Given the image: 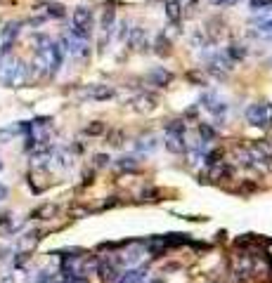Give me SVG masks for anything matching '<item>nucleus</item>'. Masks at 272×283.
Listing matches in <instances>:
<instances>
[{
    "label": "nucleus",
    "mask_w": 272,
    "mask_h": 283,
    "mask_svg": "<svg viewBox=\"0 0 272 283\" xmlns=\"http://www.w3.org/2000/svg\"><path fill=\"white\" fill-rule=\"evenodd\" d=\"M26 80V64L14 57H0V83L7 87H19Z\"/></svg>",
    "instance_id": "nucleus-1"
},
{
    "label": "nucleus",
    "mask_w": 272,
    "mask_h": 283,
    "mask_svg": "<svg viewBox=\"0 0 272 283\" xmlns=\"http://www.w3.org/2000/svg\"><path fill=\"white\" fill-rule=\"evenodd\" d=\"M166 149L173 151V154H180L185 149V125L180 121H173V123L166 125Z\"/></svg>",
    "instance_id": "nucleus-2"
},
{
    "label": "nucleus",
    "mask_w": 272,
    "mask_h": 283,
    "mask_svg": "<svg viewBox=\"0 0 272 283\" xmlns=\"http://www.w3.org/2000/svg\"><path fill=\"white\" fill-rule=\"evenodd\" d=\"M246 121L251 125H258V128L272 125V106H267V104H251L246 109Z\"/></svg>",
    "instance_id": "nucleus-3"
},
{
    "label": "nucleus",
    "mask_w": 272,
    "mask_h": 283,
    "mask_svg": "<svg viewBox=\"0 0 272 283\" xmlns=\"http://www.w3.org/2000/svg\"><path fill=\"white\" fill-rule=\"evenodd\" d=\"M147 281V269H142V267H128V269L118 276L116 283H144Z\"/></svg>",
    "instance_id": "nucleus-4"
},
{
    "label": "nucleus",
    "mask_w": 272,
    "mask_h": 283,
    "mask_svg": "<svg viewBox=\"0 0 272 283\" xmlns=\"http://www.w3.org/2000/svg\"><path fill=\"white\" fill-rule=\"evenodd\" d=\"M204 106H206V109H208L216 118H220V121H223L225 113H227V106H225L223 102H218L213 95H206V97H204Z\"/></svg>",
    "instance_id": "nucleus-5"
},
{
    "label": "nucleus",
    "mask_w": 272,
    "mask_h": 283,
    "mask_svg": "<svg viewBox=\"0 0 272 283\" xmlns=\"http://www.w3.org/2000/svg\"><path fill=\"white\" fill-rule=\"evenodd\" d=\"M38 239H40V234H38V231H31V234H26L24 239H22L19 248H22V250H31V248L38 243Z\"/></svg>",
    "instance_id": "nucleus-6"
},
{
    "label": "nucleus",
    "mask_w": 272,
    "mask_h": 283,
    "mask_svg": "<svg viewBox=\"0 0 272 283\" xmlns=\"http://www.w3.org/2000/svg\"><path fill=\"white\" fill-rule=\"evenodd\" d=\"M166 14L171 21H178L180 17V3L178 0H166Z\"/></svg>",
    "instance_id": "nucleus-7"
},
{
    "label": "nucleus",
    "mask_w": 272,
    "mask_h": 283,
    "mask_svg": "<svg viewBox=\"0 0 272 283\" xmlns=\"http://www.w3.org/2000/svg\"><path fill=\"white\" fill-rule=\"evenodd\" d=\"M17 31H19V21H10V24L3 29V38H5V43H10V40L17 36Z\"/></svg>",
    "instance_id": "nucleus-8"
},
{
    "label": "nucleus",
    "mask_w": 272,
    "mask_h": 283,
    "mask_svg": "<svg viewBox=\"0 0 272 283\" xmlns=\"http://www.w3.org/2000/svg\"><path fill=\"white\" fill-rule=\"evenodd\" d=\"M55 210H57L55 205H43L40 210H36V213H33V217H40V220H43V217H50V215H52Z\"/></svg>",
    "instance_id": "nucleus-9"
},
{
    "label": "nucleus",
    "mask_w": 272,
    "mask_h": 283,
    "mask_svg": "<svg viewBox=\"0 0 272 283\" xmlns=\"http://www.w3.org/2000/svg\"><path fill=\"white\" fill-rule=\"evenodd\" d=\"M86 132H88V135H97V132H102V125H90Z\"/></svg>",
    "instance_id": "nucleus-10"
},
{
    "label": "nucleus",
    "mask_w": 272,
    "mask_h": 283,
    "mask_svg": "<svg viewBox=\"0 0 272 283\" xmlns=\"http://www.w3.org/2000/svg\"><path fill=\"white\" fill-rule=\"evenodd\" d=\"M7 194H10V191H7V186L0 184V201H3V198H7Z\"/></svg>",
    "instance_id": "nucleus-11"
},
{
    "label": "nucleus",
    "mask_w": 272,
    "mask_h": 283,
    "mask_svg": "<svg viewBox=\"0 0 272 283\" xmlns=\"http://www.w3.org/2000/svg\"><path fill=\"white\" fill-rule=\"evenodd\" d=\"M260 29H263V31H272V21H265V24H260Z\"/></svg>",
    "instance_id": "nucleus-12"
},
{
    "label": "nucleus",
    "mask_w": 272,
    "mask_h": 283,
    "mask_svg": "<svg viewBox=\"0 0 272 283\" xmlns=\"http://www.w3.org/2000/svg\"><path fill=\"white\" fill-rule=\"evenodd\" d=\"M0 283H12V276H7V278H0Z\"/></svg>",
    "instance_id": "nucleus-13"
},
{
    "label": "nucleus",
    "mask_w": 272,
    "mask_h": 283,
    "mask_svg": "<svg viewBox=\"0 0 272 283\" xmlns=\"http://www.w3.org/2000/svg\"><path fill=\"white\" fill-rule=\"evenodd\" d=\"M0 170H3V163H0Z\"/></svg>",
    "instance_id": "nucleus-14"
}]
</instances>
